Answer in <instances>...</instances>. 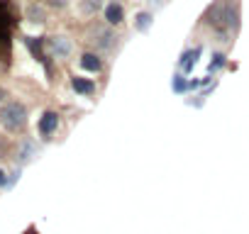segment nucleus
I'll return each mask as SVG.
<instances>
[{
  "label": "nucleus",
  "instance_id": "9d476101",
  "mask_svg": "<svg viewBox=\"0 0 249 234\" xmlns=\"http://www.w3.org/2000/svg\"><path fill=\"white\" fill-rule=\"evenodd\" d=\"M35 151H37V147L32 142H22V147H20V161H30L35 156Z\"/></svg>",
  "mask_w": 249,
  "mask_h": 234
},
{
  "label": "nucleus",
  "instance_id": "ddd939ff",
  "mask_svg": "<svg viewBox=\"0 0 249 234\" xmlns=\"http://www.w3.org/2000/svg\"><path fill=\"white\" fill-rule=\"evenodd\" d=\"M98 8H100V0H83V5H81V10L86 15H93Z\"/></svg>",
  "mask_w": 249,
  "mask_h": 234
},
{
  "label": "nucleus",
  "instance_id": "20e7f679",
  "mask_svg": "<svg viewBox=\"0 0 249 234\" xmlns=\"http://www.w3.org/2000/svg\"><path fill=\"white\" fill-rule=\"evenodd\" d=\"M49 49H52V54H54V56L66 59V56L71 54V42H69L66 37H54V39L49 42Z\"/></svg>",
  "mask_w": 249,
  "mask_h": 234
},
{
  "label": "nucleus",
  "instance_id": "0eeeda50",
  "mask_svg": "<svg viewBox=\"0 0 249 234\" xmlns=\"http://www.w3.org/2000/svg\"><path fill=\"white\" fill-rule=\"evenodd\" d=\"M81 68L98 73V71L103 68V61H100V59H98L95 54H83V56H81Z\"/></svg>",
  "mask_w": 249,
  "mask_h": 234
},
{
  "label": "nucleus",
  "instance_id": "9b49d317",
  "mask_svg": "<svg viewBox=\"0 0 249 234\" xmlns=\"http://www.w3.org/2000/svg\"><path fill=\"white\" fill-rule=\"evenodd\" d=\"M149 25H152V15H149V13H140V15H137L135 27H137L140 32H147V30H149Z\"/></svg>",
  "mask_w": 249,
  "mask_h": 234
},
{
  "label": "nucleus",
  "instance_id": "a211bd4d",
  "mask_svg": "<svg viewBox=\"0 0 249 234\" xmlns=\"http://www.w3.org/2000/svg\"><path fill=\"white\" fill-rule=\"evenodd\" d=\"M5 98H8V93H5V90H3V88H0V102H3V100H5Z\"/></svg>",
  "mask_w": 249,
  "mask_h": 234
},
{
  "label": "nucleus",
  "instance_id": "aec40b11",
  "mask_svg": "<svg viewBox=\"0 0 249 234\" xmlns=\"http://www.w3.org/2000/svg\"><path fill=\"white\" fill-rule=\"evenodd\" d=\"M27 234H35V232H27Z\"/></svg>",
  "mask_w": 249,
  "mask_h": 234
},
{
  "label": "nucleus",
  "instance_id": "423d86ee",
  "mask_svg": "<svg viewBox=\"0 0 249 234\" xmlns=\"http://www.w3.org/2000/svg\"><path fill=\"white\" fill-rule=\"evenodd\" d=\"M105 20H107V25H120V22L124 20V10H122V5L112 0V3L105 8Z\"/></svg>",
  "mask_w": 249,
  "mask_h": 234
},
{
  "label": "nucleus",
  "instance_id": "f3484780",
  "mask_svg": "<svg viewBox=\"0 0 249 234\" xmlns=\"http://www.w3.org/2000/svg\"><path fill=\"white\" fill-rule=\"evenodd\" d=\"M52 5H56V8H64V5H66V0H52Z\"/></svg>",
  "mask_w": 249,
  "mask_h": 234
},
{
  "label": "nucleus",
  "instance_id": "4468645a",
  "mask_svg": "<svg viewBox=\"0 0 249 234\" xmlns=\"http://www.w3.org/2000/svg\"><path fill=\"white\" fill-rule=\"evenodd\" d=\"M220 66H225V56H222V54H215V56H213V61H210V73H213V71H217Z\"/></svg>",
  "mask_w": 249,
  "mask_h": 234
},
{
  "label": "nucleus",
  "instance_id": "39448f33",
  "mask_svg": "<svg viewBox=\"0 0 249 234\" xmlns=\"http://www.w3.org/2000/svg\"><path fill=\"white\" fill-rule=\"evenodd\" d=\"M93 37H98V39H93L95 42V47L98 49H112V44H115V34L107 30V27H100V30H95V34Z\"/></svg>",
  "mask_w": 249,
  "mask_h": 234
},
{
  "label": "nucleus",
  "instance_id": "f257e3e1",
  "mask_svg": "<svg viewBox=\"0 0 249 234\" xmlns=\"http://www.w3.org/2000/svg\"><path fill=\"white\" fill-rule=\"evenodd\" d=\"M205 20L220 32L232 30V27H237V8H232L230 0H217V3L208 10Z\"/></svg>",
  "mask_w": 249,
  "mask_h": 234
},
{
  "label": "nucleus",
  "instance_id": "2eb2a0df",
  "mask_svg": "<svg viewBox=\"0 0 249 234\" xmlns=\"http://www.w3.org/2000/svg\"><path fill=\"white\" fill-rule=\"evenodd\" d=\"M186 85H188V83L183 81V76H174V90H176V93H183Z\"/></svg>",
  "mask_w": 249,
  "mask_h": 234
},
{
  "label": "nucleus",
  "instance_id": "1a4fd4ad",
  "mask_svg": "<svg viewBox=\"0 0 249 234\" xmlns=\"http://www.w3.org/2000/svg\"><path fill=\"white\" fill-rule=\"evenodd\" d=\"M198 56H200V47H196V49H191V51H186V54L181 56V68H183V71H191V68L196 66V61H198Z\"/></svg>",
  "mask_w": 249,
  "mask_h": 234
},
{
  "label": "nucleus",
  "instance_id": "6ab92c4d",
  "mask_svg": "<svg viewBox=\"0 0 249 234\" xmlns=\"http://www.w3.org/2000/svg\"><path fill=\"white\" fill-rule=\"evenodd\" d=\"M152 3H154V0H152ZM166 3V0H157V5H164Z\"/></svg>",
  "mask_w": 249,
  "mask_h": 234
},
{
  "label": "nucleus",
  "instance_id": "6e6552de",
  "mask_svg": "<svg viewBox=\"0 0 249 234\" xmlns=\"http://www.w3.org/2000/svg\"><path fill=\"white\" fill-rule=\"evenodd\" d=\"M71 85H73V90H76V93H81V95H90V93L95 90V83H93V81H88V78H73V81H71Z\"/></svg>",
  "mask_w": 249,
  "mask_h": 234
},
{
  "label": "nucleus",
  "instance_id": "f03ea898",
  "mask_svg": "<svg viewBox=\"0 0 249 234\" xmlns=\"http://www.w3.org/2000/svg\"><path fill=\"white\" fill-rule=\"evenodd\" d=\"M0 125H3L5 130H10V132L25 130V125H27V110H25V105L15 102V100L3 105V107H0Z\"/></svg>",
  "mask_w": 249,
  "mask_h": 234
},
{
  "label": "nucleus",
  "instance_id": "dca6fc26",
  "mask_svg": "<svg viewBox=\"0 0 249 234\" xmlns=\"http://www.w3.org/2000/svg\"><path fill=\"white\" fill-rule=\"evenodd\" d=\"M5 183H8V178H5V171L0 168V185H5Z\"/></svg>",
  "mask_w": 249,
  "mask_h": 234
},
{
  "label": "nucleus",
  "instance_id": "f8f14e48",
  "mask_svg": "<svg viewBox=\"0 0 249 234\" xmlns=\"http://www.w3.org/2000/svg\"><path fill=\"white\" fill-rule=\"evenodd\" d=\"M27 17H30L32 22H44V10L37 8V5H30V8H27Z\"/></svg>",
  "mask_w": 249,
  "mask_h": 234
},
{
  "label": "nucleus",
  "instance_id": "7ed1b4c3",
  "mask_svg": "<svg viewBox=\"0 0 249 234\" xmlns=\"http://www.w3.org/2000/svg\"><path fill=\"white\" fill-rule=\"evenodd\" d=\"M56 127H59V115L56 112H44L42 115V120H39V134L42 137H49L52 132H56Z\"/></svg>",
  "mask_w": 249,
  "mask_h": 234
}]
</instances>
